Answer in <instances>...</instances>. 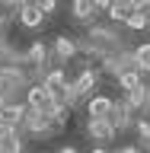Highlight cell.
Returning a JSON list of instances; mask_svg holds the SVG:
<instances>
[{
  "label": "cell",
  "mask_w": 150,
  "mask_h": 153,
  "mask_svg": "<svg viewBox=\"0 0 150 153\" xmlns=\"http://www.w3.org/2000/svg\"><path fill=\"white\" fill-rule=\"evenodd\" d=\"M83 45H86V51H90V54H96L99 61H102V57H109V54H118V51H128L125 38L118 35L115 29H109V26H96V22L86 29Z\"/></svg>",
  "instance_id": "1"
},
{
  "label": "cell",
  "mask_w": 150,
  "mask_h": 153,
  "mask_svg": "<svg viewBox=\"0 0 150 153\" xmlns=\"http://www.w3.org/2000/svg\"><path fill=\"white\" fill-rule=\"evenodd\" d=\"M42 86L48 89V96L54 99V105H67L70 108V76L64 74V67H51L45 76H42Z\"/></svg>",
  "instance_id": "2"
},
{
  "label": "cell",
  "mask_w": 150,
  "mask_h": 153,
  "mask_svg": "<svg viewBox=\"0 0 150 153\" xmlns=\"http://www.w3.org/2000/svg\"><path fill=\"white\" fill-rule=\"evenodd\" d=\"M26 108H32V112H42V115H51L54 118L57 108H64V105H54V99L48 96V89L42 83H32L26 89Z\"/></svg>",
  "instance_id": "3"
},
{
  "label": "cell",
  "mask_w": 150,
  "mask_h": 153,
  "mask_svg": "<svg viewBox=\"0 0 150 153\" xmlns=\"http://www.w3.org/2000/svg\"><path fill=\"white\" fill-rule=\"evenodd\" d=\"M99 74H102L99 67L86 64L83 70H80V74H77L74 80H70V99H80V96H90V93H93V86L99 83Z\"/></svg>",
  "instance_id": "4"
},
{
  "label": "cell",
  "mask_w": 150,
  "mask_h": 153,
  "mask_svg": "<svg viewBox=\"0 0 150 153\" xmlns=\"http://www.w3.org/2000/svg\"><path fill=\"white\" fill-rule=\"evenodd\" d=\"M16 19H19V26H22V29H29V32H35V29H42V26H45V16H42V10H38L35 3H19Z\"/></svg>",
  "instance_id": "5"
},
{
  "label": "cell",
  "mask_w": 150,
  "mask_h": 153,
  "mask_svg": "<svg viewBox=\"0 0 150 153\" xmlns=\"http://www.w3.org/2000/svg\"><path fill=\"white\" fill-rule=\"evenodd\" d=\"M0 153H22V131L0 121Z\"/></svg>",
  "instance_id": "6"
},
{
  "label": "cell",
  "mask_w": 150,
  "mask_h": 153,
  "mask_svg": "<svg viewBox=\"0 0 150 153\" xmlns=\"http://www.w3.org/2000/svg\"><path fill=\"white\" fill-rule=\"evenodd\" d=\"M112 96H105V93H90L86 96V102H83V108H86V118H105L109 115V108H112Z\"/></svg>",
  "instance_id": "7"
},
{
  "label": "cell",
  "mask_w": 150,
  "mask_h": 153,
  "mask_svg": "<svg viewBox=\"0 0 150 153\" xmlns=\"http://www.w3.org/2000/svg\"><path fill=\"white\" fill-rule=\"evenodd\" d=\"M51 51H54V57L61 61V64H67V61H74L77 54H80V42L70 35H57L54 45H51Z\"/></svg>",
  "instance_id": "8"
},
{
  "label": "cell",
  "mask_w": 150,
  "mask_h": 153,
  "mask_svg": "<svg viewBox=\"0 0 150 153\" xmlns=\"http://www.w3.org/2000/svg\"><path fill=\"white\" fill-rule=\"evenodd\" d=\"M70 16L74 22H83V26H93L96 16H99V10H96L93 0H70Z\"/></svg>",
  "instance_id": "9"
},
{
  "label": "cell",
  "mask_w": 150,
  "mask_h": 153,
  "mask_svg": "<svg viewBox=\"0 0 150 153\" xmlns=\"http://www.w3.org/2000/svg\"><path fill=\"white\" fill-rule=\"evenodd\" d=\"M131 115H134V112L128 108V102L122 99V102H112V108H109V115H105V118H109V124H112L115 131L122 134L125 128H131Z\"/></svg>",
  "instance_id": "10"
},
{
  "label": "cell",
  "mask_w": 150,
  "mask_h": 153,
  "mask_svg": "<svg viewBox=\"0 0 150 153\" xmlns=\"http://www.w3.org/2000/svg\"><path fill=\"white\" fill-rule=\"evenodd\" d=\"M115 80H118V86H122L125 93H131V89H137V86H144V74H141V70H137L134 64L122 67V70L115 74Z\"/></svg>",
  "instance_id": "11"
},
{
  "label": "cell",
  "mask_w": 150,
  "mask_h": 153,
  "mask_svg": "<svg viewBox=\"0 0 150 153\" xmlns=\"http://www.w3.org/2000/svg\"><path fill=\"white\" fill-rule=\"evenodd\" d=\"M86 134L93 140H109V137H115V128L109 124V118H90L86 121Z\"/></svg>",
  "instance_id": "12"
},
{
  "label": "cell",
  "mask_w": 150,
  "mask_h": 153,
  "mask_svg": "<svg viewBox=\"0 0 150 153\" xmlns=\"http://www.w3.org/2000/svg\"><path fill=\"white\" fill-rule=\"evenodd\" d=\"M131 64L141 70V74H150V42L131 48Z\"/></svg>",
  "instance_id": "13"
},
{
  "label": "cell",
  "mask_w": 150,
  "mask_h": 153,
  "mask_svg": "<svg viewBox=\"0 0 150 153\" xmlns=\"http://www.w3.org/2000/svg\"><path fill=\"white\" fill-rule=\"evenodd\" d=\"M29 61V64H35V67H45V61H48V45L45 42H32V45L26 48V54H22Z\"/></svg>",
  "instance_id": "14"
},
{
  "label": "cell",
  "mask_w": 150,
  "mask_h": 153,
  "mask_svg": "<svg viewBox=\"0 0 150 153\" xmlns=\"http://www.w3.org/2000/svg\"><path fill=\"white\" fill-rule=\"evenodd\" d=\"M125 102H128V108H131V112H137V108H144V105L150 102V89H147V86H137V89H131V93H128V99H125Z\"/></svg>",
  "instance_id": "15"
},
{
  "label": "cell",
  "mask_w": 150,
  "mask_h": 153,
  "mask_svg": "<svg viewBox=\"0 0 150 153\" xmlns=\"http://www.w3.org/2000/svg\"><path fill=\"white\" fill-rule=\"evenodd\" d=\"M32 3H35V7L38 10H42V16H54V13H57V3H61V0H32Z\"/></svg>",
  "instance_id": "16"
},
{
  "label": "cell",
  "mask_w": 150,
  "mask_h": 153,
  "mask_svg": "<svg viewBox=\"0 0 150 153\" xmlns=\"http://www.w3.org/2000/svg\"><path fill=\"white\" fill-rule=\"evenodd\" d=\"M134 128H137V137H141V143H144V147H150V118H141Z\"/></svg>",
  "instance_id": "17"
},
{
  "label": "cell",
  "mask_w": 150,
  "mask_h": 153,
  "mask_svg": "<svg viewBox=\"0 0 150 153\" xmlns=\"http://www.w3.org/2000/svg\"><path fill=\"white\" fill-rule=\"evenodd\" d=\"M96 3V10H99V13H105V10H109V3H112V0H93Z\"/></svg>",
  "instance_id": "18"
},
{
  "label": "cell",
  "mask_w": 150,
  "mask_h": 153,
  "mask_svg": "<svg viewBox=\"0 0 150 153\" xmlns=\"http://www.w3.org/2000/svg\"><path fill=\"white\" fill-rule=\"evenodd\" d=\"M115 153H141L137 147H122V150H115Z\"/></svg>",
  "instance_id": "19"
},
{
  "label": "cell",
  "mask_w": 150,
  "mask_h": 153,
  "mask_svg": "<svg viewBox=\"0 0 150 153\" xmlns=\"http://www.w3.org/2000/svg\"><path fill=\"white\" fill-rule=\"evenodd\" d=\"M57 153H80V150H77V147H61Z\"/></svg>",
  "instance_id": "20"
},
{
  "label": "cell",
  "mask_w": 150,
  "mask_h": 153,
  "mask_svg": "<svg viewBox=\"0 0 150 153\" xmlns=\"http://www.w3.org/2000/svg\"><path fill=\"white\" fill-rule=\"evenodd\" d=\"M90 153H109V150H105V147H93Z\"/></svg>",
  "instance_id": "21"
}]
</instances>
